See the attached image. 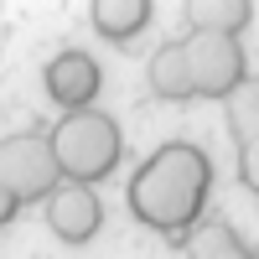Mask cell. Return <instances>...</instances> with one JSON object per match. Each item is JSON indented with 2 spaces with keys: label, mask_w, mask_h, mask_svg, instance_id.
<instances>
[{
  "label": "cell",
  "mask_w": 259,
  "mask_h": 259,
  "mask_svg": "<svg viewBox=\"0 0 259 259\" xmlns=\"http://www.w3.org/2000/svg\"><path fill=\"white\" fill-rule=\"evenodd\" d=\"M52 156H57L62 182L94 187V182H104V177H109V171L119 166V156H124L119 124H114L109 114H99V109L68 114V119L52 130Z\"/></svg>",
  "instance_id": "obj_2"
},
{
  "label": "cell",
  "mask_w": 259,
  "mask_h": 259,
  "mask_svg": "<svg viewBox=\"0 0 259 259\" xmlns=\"http://www.w3.org/2000/svg\"><path fill=\"white\" fill-rule=\"evenodd\" d=\"M0 187L16 202H47L62 187V171H57V156H52V135L26 130V135L0 140Z\"/></svg>",
  "instance_id": "obj_3"
},
{
  "label": "cell",
  "mask_w": 259,
  "mask_h": 259,
  "mask_svg": "<svg viewBox=\"0 0 259 259\" xmlns=\"http://www.w3.org/2000/svg\"><path fill=\"white\" fill-rule=\"evenodd\" d=\"M223 114L233 130V150H239V177L249 192H259V78H249L244 89L228 94Z\"/></svg>",
  "instance_id": "obj_7"
},
{
  "label": "cell",
  "mask_w": 259,
  "mask_h": 259,
  "mask_svg": "<svg viewBox=\"0 0 259 259\" xmlns=\"http://www.w3.org/2000/svg\"><path fill=\"white\" fill-rule=\"evenodd\" d=\"M150 16H156V6H150V0H94V6H89L94 31L109 36V41L140 36V31L150 26Z\"/></svg>",
  "instance_id": "obj_8"
},
{
  "label": "cell",
  "mask_w": 259,
  "mask_h": 259,
  "mask_svg": "<svg viewBox=\"0 0 259 259\" xmlns=\"http://www.w3.org/2000/svg\"><path fill=\"white\" fill-rule=\"evenodd\" d=\"M187 52V73H192V94L197 99H223L249 83V57L239 47V36H218V31H192L182 41Z\"/></svg>",
  "instance_id": "obj_4"
},
{
  "label": "cell",
  "mask_w": 259,
  "mask_h": 259,
  "mask_svg": "<svg viewBox=\"0 0 259 259\" xmlns=\"http://www.w3.org/2000/svg\"><path fill=\"white\" fill-rule=\"evenodd\" d=\"M197 31H218V36H239L254 21V0H192L187 6Z\"/></svg>",
  "instance_id": "obj_10"
},
{
  "label": "cell",
  "mask_w": 259,
  "mask_h": 259,
  "mask_svg": "<svg viewBox=\"0 0 259 259\" xmlns=\"http://www.w3.org/2000/svg\"><path fill=\"white\" fill-rule=\"evenodd\" d=\"M187 259H259V254L233 233V223L212 218V223H202V228L187 239Z\"/></svg>",
  "instance_id": "obj_11"
},
{
  "label": "cell",
  "mask_w": 259,
  "mask_h": 259,
  "mask_svg": "<svg viewBox=\"0 0 259 259\" xmlns=\"http://www.w3.org/2000/svg\"><path fill=\"white\" fill-rule=\"evenodd\" d=\"M16 212H21V202L11 197L6 187H0V228H6V223H16Z\"/></svg>",
  "instance_id": "obj_12"
},
{
  "label": "cell",
  "mask_w": 259,
  "mask_h": 259,
  "mask_svg": "<svg viewBox=\"0 0 259 259\" xmlns=\"http://www.w3.org/2000/svg\"><path fill=\"white\" fill-rule=\"evenodd\" d=\"M207 192H212V156L192 140H166L156 156L135 166L124 202L135 212V223H145L171 244H187L202 228Z\"/></svg>",
  "instance_id": "obj_1"
},
{
  "label": "cell",
  "mask_w": 259,
  "mask_h": 259,
  "mask_svg": "<svg viewBox=\"0 0 259 259\" xmlns=\"http://www.w3.org/2000/svg\"><path fill=\"white\" fill-rule=\"evenodd\" d=\"M99 83H104V78H99V62H94L89 52H78V47H68L62 57L47 62V94H52V104H62L68 114L94 109Z\"/></svg>",
  "instance_id": "obj_6"
},
{
  "label": "cell",
  "mask_w": 259,
  "mask_h": 259,
  "mask_svg": "<svg viewBox=\"0 0 259 259\" xmlns=\"http://www.w3.org/2000/svg\"><path fill=\"white\" fill-rule=\"evenodd\" d=\"M150 94L166 99V104H187V99H197V94H192V73H187V52H182V41H166V47L150 57Z\"/></svg>",
  "instance_id": "obj_9"
},
{
  "label": "cell",
  "mask_w": 259,
  "mask_h": 259,
  "mask_svg": "<svg viewBox=\"0 0 259 259\" xmlns=\"http://www.w3.org/2000/svg\"><path fill=\"white\" fill-rule=\"evenodd\" d=\"M47 228L57 233L62 244H89L94 233L104 228V202L94 187H78V182H62L47 202Z\"/></svg>",
  "instance_id": "obj_5"
}]
</instances>
